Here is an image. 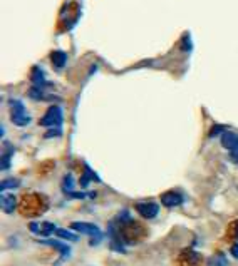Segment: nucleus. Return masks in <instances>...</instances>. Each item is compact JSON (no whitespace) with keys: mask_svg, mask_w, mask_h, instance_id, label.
<instances>
[{"mask_svg":"<svg viewBox=\"0 0 238 266\" xmlns=\"http://www.w3.org/2000/svg\"><path fill=\"white\" fill-rule=\"evenodd\" d=\"M71 229L74 231H77V233L81 234H86V236H89L91 238V246H94V245H99L101 240H102V231L96 226V224H92V223H81V221H75L71 224Z\"/></svg>","mask_w":238,"mask_h":266,"instance_id":"obj_1","label":"nucleus"},{"mask_svg":"<svg viewBox=\"0 0 238 266\" xmlns=\"http://www.w3.org/2000/svg\"><path fill=\"white\" fill-rule=\"evenodd\" d=\"M10 121L19 127H24L31 123V115L27 114L25 106L19 99L10 101Z\"/></svg>","mask_w":238,"mask_h":266,"instance_id":"obj_2","label":"nucleus"},{"mask_svg":"<svg viewBox=\"0 0 238 266\" xmlns=\"http://www.w3.org/2000/svg\"><path fill=\"white\" fill-rule=\"evenodd\" d=\"M62 124V109L59 106H50L44 117L40 119V126L44 127H61Z\"/></svg>","mask_w":238,"mask_h":266,"instance_id":"obj_3","label":"nucleus"},{"mask_svg":"<svg viewBox=\"0 0 238 266\" xmlns=\"http://www.w3.org/2000/svg\"><path fill=\"white\" fill-rule=\"evenodd\" d=\"M136 211L139 213V216H143L144 219H153L158 216L160 206L153 203V201H143V203H136Z\"/></svg>","mask_w":238,"mask_h":266,"instance_id":"obj_4","label":"nucleus"},{"mask_svg":"<svg viewBox=\"0 0 238 266\" xmlns=\"http://www.w3.org/2000/svg\"><path fill=\"white\" fill-rule=\"evenodd\" d=\"M161 203L166 208H176L184 203V196L179 191H166L161 194Z\"/></svg>","mask_w":238,"mask_h":266,"instance_id":"obj_5","label":"nucleus"},{"mask_svg":"<svg viewBox=\"0 0 238 266\" xmlns=\"http://www.w3.org/2000/svg\"><path fill=\"white\" fill-rule=\"evenodd\" d=\"M29 229H31L34 234H39V236H49V234L56 233V231H57L56 224L54 223H49V221L31 223V224H29Z\"/></svg>","mask_w":238,"mask_h":266,"instance_id":"obj_6","label":"nucleus"},{"mask_svg":"<svg viewBox=\"0 0 238 266\" xmlns=\"http://www.w3.org/2000/svg\"><path fill=\"white\" fill-rule=\"evenodd\" d=\"M220 141H222V146L225 149H228L230 153L238 151V134L236 132L225 131L222 134V137H220Z\"/></svg>","mask_w":238,"mask_h":266,"instance_id":"obj_7","label":"nucleus"},{"mask_svg":"<svg viewBox=\"0 0 238 266\" xmlns=\"http://www.w3.org/2000/svg\"><path fill=\"white\" fill-rule=\"evenodd\" d=\"M40 243H42V245H47V246L56 248V250L61 253V259L57 263H62L64 259H67L69 256H71V248H69V245H66V243L54 241V240H42Z\"/></svg>","mask_w":238,"mask_h":266,"instance_id":"obj_8","label":"nucleus"},{"mask_svg":"<svg viewBox=\"0 0 238 266\" xmlns=\"http://www.w3.org/2000/svg\"><path fill=\"white\" fill-rule=\"evenodd\" d=\"M0 204H2L4 213H7V215H10V213H14L15 208H17V198H15V194L4 193L2 198H0Z\"/></svg>","mask_w":238,"mask_h":266,"instance_id":"obj_9","label":"nucleus"},{"mask_svg":"<svg viewBox=\"0 0 238 266\" xmlns=\"http://www.w3.org/2000/svg\"><path fill=\"white\" fill-rule=\"evenodd\" d=\"M50 59H52V64H54V67L62 69L64 66H66L67 55H66V52H62V50H56V52H52Z\"/></svg>","mask_w":238,"mask_h":266,"instance_id":"obj_10","label":"nucleus"},{"mask_svg":"<svg viewBox=\"0 0 238 266\" xmlns=\"http://www.w3.org/2000/svg\"><path fill=\"white\" fill-rule=\"evenodd\" d=\"M15 153L14 146L10 142H5V151H4V158H2V169H9L10 167V159H12V154Z\"/></svg>","mask_w":238,"mask_h":266,"instance_id":"obj_11","label":"nucleus"},{"mask_svg":"<svg viewBox=\"0 0 238 266\" xmlns=\"http://www.w3.org/2000/svg\"><path fill=\"white\" fill-rule=\"evenodd\" d=\"M91 179H94V181H99V176H97L96 172H92L89 166H86V169H84V176L81 178L79 184H81V186H83V188H88V184L91 183Z\"/></svg>","mask_w":238,"mask_h":266,"instance_id":"obj_12","label":"nucleus"},{"mask_svg":"<svg viewBox=\"0 0 238 266\" xmlns=\"http://www.w3.org/2000/svg\"><path fill=\"white\" fill-rule=\"evenodd\" d=\"M208 266H228V259H226V256L222 253L213 254V256L208 259Z\"/></svg>","mask_w":238,"mask_h":266,"instance_id":"obj_13","label":"nucleus"},{"mask_svg":"<svg viewBox=\"0 0 238 266\" xmlns=\"http://www.w3.org/2000/svg\"><path fill=\"white\" fill-rule=\"evenodd\" d=\"M56 234L59 236V238H62V240H67V241H72V243H75L79 240V236L75 233H72V231H67V229H62V228H57Z\"/></svg>","mask_w":238,"mask_h":266,"instance_id":"obj_14","label":"nucleus"},{"mask_svg":"<svg viewBox=\"0 0 238 266\" xmlns=\"http://www.w3.org/2000/svg\"><path fill=\"white\" fill-rule=\"evenodd\" d=\"M32 84L34 85H44L45 84V79H44V72L40 71L39 67H34L32 69Z\"/></svg>","mask_w":238,"mask_h":266,"instance_id":"obj_15","label":"nucleus"},{"mask_svg":"<svg viewBox=\"0 0 238 266\" xmlns=\"http://www.w3.org/2000/svg\"><path fill=\"white\" fill-rule=\"evenodd\" d=\"M19 186H20L19 179H12V178H10V179H4L2 186H0V188H2V193H5V191L10 189V188H19Z\"/></svg>","mask_w":238,"mask_h":266,"instance_id":"obj_16","label":"nucleus"},{"mask_svg":"<svg viewBox=\"0 0 238 266\" xmlns=\"http://www.w3.org/2000/svg\"><path fill=\"white\" fill-rule=\"evenodd\" d=\"M228 159L231 161V163H235V164H238V151H233V153H230V154H228Z\"/></svg>","mask_w":238,"mask_h":266,"instance_id":"obj_17","label":"nucleus"},{"mask_svg":"<svg viewBox=\"0 0 238 266\" xmlns=\"http://www.w3.org/2000/svg\"><path fill=\"white\" fill-rule=\"evenodd\" d=\"M231 254H233L235 258H238V245H235L233 248H231Z\"/></svg>","mask_w":238,"mask_h":266,"instance_id":"obj_18","label":"nucleus"},{"mask_svg":"<svg viewBox=\"0 0 238 266\" xmlns=\"http://www.w3.org/2000/svg\"><path fill=\"white\" fill-rule=\"evenodd\" d=\"M236 238H238V231H236Z\"/></svg>","mask_w":238,"mask_h":266,"instance_id":"obj_19","label":"nucleus"}]
</instances>
